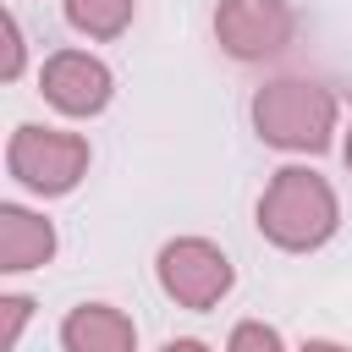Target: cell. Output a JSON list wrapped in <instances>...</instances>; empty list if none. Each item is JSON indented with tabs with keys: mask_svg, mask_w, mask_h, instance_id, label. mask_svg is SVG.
I'll list each match as a JSON object with an SVG mask.
<instances>
[{
	"mask_svg": "<svg viewBox=\"0 0 352 352\" xmlns=\"http://www.w3.org/2000/svg\"><path fill=\"white\" fill-rule=\"evenodd\" d=\"M341 226V204L336 187L308 170V165H280L258 198V236L275 242L280 253H314L336 236Z\"/></svg>",
	"mask_w": 352,
	"mask_h": 352,
	"instance_id": "obj_1",
	"label": "cell"
},
{
	"mask_svg": "<svg viewBox=\"0 0 352 352\" xmlns=\"http://www.w3.org/2000/svg\"><path fill=\"white\" fill-rule=\"evenodd\" d=\"M336 94L314 77H275L253 94V132L286 154H319L336 138Z\"/></svg>",
	"mask_w": 352,
	"mask_h": 352,
	"instance_id": "obj_2",
	"label": "cell"
},
{
	"mask_svg": "<svg viewBox=\"0 0 352 352\" xmlns=\"http://www.w3.org/2000/svg\"><path fill=\"white\" fill-rule=\"evenodd\" d=\"M88 138H77V132H60V126H16L11 132V148H6V170L28 187V192H38V198H60V192H72L82 176H88Z\"/></svg>",
	"mask_w": 352,
	"mask_h": 352,
	"instance_id": "obj_3",
	"label": "cell"
},
{
	"mask_svg": "<svg viewBox=\"0 0 352 352\" xmlns=\"http://www.w3.org/2000/svg\"><path fill=\"white\" fill-rule=\"evenodd\" d=\"M154 275H160V292H165L176 308H192V314L214 308V302L231 292V280H236L231 258H226L209 236H176V242H165Z\"/></svg>",
	"mask_w": 352,
	"mask_h": 352,
	"instance_id": "obj_4",
	"label": "cell"
},
{
	"mask_svg": "<svg viewBox=\"0 0 352 352\" xmlns=\"http://www.w3.org/2000/svg\"><path fill=\"white\" fill-rule=\"evenodd\" d=\"M214 38L231 60H270L297 38V11L286 0H220Z\"/></svg>",
	"mask_w": 352,
	"mask_h": 352,
	"instance_id": "obj_5",
	"label": "cell"
},
{
	"mask_svg": "<svg viewBox=\"0 0 352 352\" xmlns=\"http://www.w3.org/2000/svg\"><path fill=\"white\" fill-rule=\"evenodd\" d=\"M38 94H44L60 116L88 121V116H99V110L110 104L116 77H110V66L94 60L88 50H55V55L44 60V72H38Z\"/></svg>",
	"mask_w": 352,
	"mask_h": 352,
	"instance_id": "obj_6",
	"label": "cell"
},
{
	"mask_svg": "<svg viewBox=\"0 0 352 352\" xmlns=\"http://www.w3.org/2000/svg\"><path fill=\"white\" fill-rule=\"evenodd\" d=\"M60 346L66 352H132L138 346V324L110 302H77L60 319Z\"/></svg>",
	"mask_w": 352,
	"mask_h": 352,
	"instance_id": "obj_7",
	"label": "cell"
},
{
	"mask_svg": "<svg viewBox=\"0 0 352 352\" xmlns=\"http://www.w3.org/2000/svg\"><path fill=\"white\" fill-rule=\"evenodd\" d=\"M55 258V226L22 204H0V270L22 275Z\"/></svg>",
	"mask_w": 352,
	"mask_h": 352,
	"instance_id": "obj_8",
	"label": "cell"
},
{
	"mask_svg": "<svg viewBox=\"0 0 352 352\" xmlns=\"http://www.w3.org/2000/svg\"><path fill=\"white\" fill-rule=\"evenodd\" d=\"M138 0H66V22L82 33V38H121L126 22H132Z\"/></svg>",
	"mask_w": 352,
	"mask_h": 352,
	"instance_id": "obj_9",
	"label": "cell"
},
{
	"mask_svg": "<svg viewBox=\"0 0 352 352\" xmlns=\"http://www.w3.org/2000/svg\"><path fill=\"white\" fill-rule=\"evenodd\" d=\"M226 346H231V352H280V346H286V336H280L275 324L248 319V324H236V330L226 336Z\"/></svg>",
	"mask_w": 352,
	"mask_h": 352,
	"instance_id": "obj_10",
	"label": "cell"
},
{
	"mask_svg": "<svg viewBox=\"0 0 352 352\" xmlns=\"http://www.w3.org/2000/svg\"><path fill=\"white\" fill-rule=\"evenodd\" d=\"M28 319H33V297L6 292V297H0V346H6V352L22 341V324H28Z\"/></svg>",
	"mask_w": 352,
	"mask_h": 352,
	"instance_id": "obj_11",
	"label": "cell"
},
{
	"mask_svg": "<svg viewBox=\"0 0 352 352\" xmlns=\"http://www.w3.org/2000/svg\"><path fill=\"white\" fill-rule=\"evenodd\" d=\"M22 55H28V44H22V22L6 11V82L22 77Z\"/></svg>",
	"mask_w": 352,
	"mask_h": 352,
	"instance_id": "obj_12",
	"label": "cell"
},
{
	"mask_svg": "<svg viewBox=\"0 0 352 352\" xmlns=\"http://www.w3.org/2000/svg\"><path fill=\"white\" fill-rule=\"evenodd\" d=\"M165 352H204L198 336H182V341H165Z\"/></svg>",
	"mask_w": 352,
	"mask_h": 352,
	"instance_id": "obj_13",
	"label": "cell"
},
{
	"mask_svg": "<svg viewBox=\"0 0 352 352\" xmlns=\"http://www.w3.org/2000/svg\"><path fill=\"white\" fill-rule=\"evenodd\" d=\"M341 160H346V170H352V126H346V143H341Z\"/></svg>",
	"mask_w": 352,
	"mask_h": 352,
	"instance_id": "obj_14",
	"label": "cell"
}]
</instances>
